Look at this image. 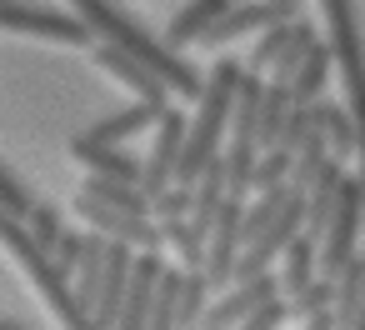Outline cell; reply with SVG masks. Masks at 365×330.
<instances>
[{"mask_svg": "<svg viewBox=\"0 0 365 330\" xmlns=\"http://www.w3.org/2000/svg\"><path fill=\"white\" fill-rule=\"evenodd\" d=\"M270 300H280V275H275V270H270V275H255V280H240V285H230L220 300H210L200 330H235V325H245L255 310H265Z\"/></svg>", "mask_w": 365, "mask_h": 330, "instance_id": "8", "label": "cell"}, {"mask_svg": "<svg viewBox=\"0 0 365 330\" xmlns=\"http://www.w3.org/2000/svg\"><path fill=\"white\" fill-rule=\"evenodd\" d=\"M66 150H71V160H81L91 175H110V180H130V185L145 180V160H135V155L120 150V145H91V140L71 135Z\"/></svg>", "mask_w": 365, "mask_h": 330, "instance_id": "14", "label": "cell"}, {"mask_svg": "<svg viewBox=\"0 0 365 330\" xmlns=\"http://www.w3.org/2000/svg\"><path fill=\"white\" fill-rule=\"evenodd\" d=\"M135 245H125V240H110V250H106V275H101V295H96V305H91V315H96V325L101 330H115V320H120V305H125V290H130V275H135Z\"/></svg>", "mask_w": 365, "mask_h": 330, "instance_id": "11", "label": "cell"}, {"mask_svg": "<svg viewBox=\"0 0 365 330\" xmlns=\"http://www.w3.org/2000/svg\"><path fill=\"white\" fill-rule=\"evenodd\" d=\"M280 290L285 295H295V290H305L315 275H320V240L310 235V230H300L290 245H285V255H280Z\"/></svg>", "mask_w": 365, "mask_h": 330, "instance_id": "18", "label": "cell"}, {"mask_svg": "<svg viewBox=\"0 0 365 330\" xmlns=\"http://www.w3.org/2000/svg\"><path fill=\"white\" fill-rule=\"evenodd\" d=\"M0 210H6L11 220H31V210H36V200L26 195V185L11 175L6 160H0Z\"/></svg>", "mask_w": 365, "mask_h": 330, "instance_id": "30", "label": "cell"}, {"mask_svg": "<svg viewBox=\"0 0 365 330\" xmlns=\"http://www.w3.org/2000/svg\"><path fill=\"white\" fill-rule=\"evenodd\" d=\"M76 215H81L96 235H106V240H125V245H135V250H160V245H165V235H160V220H155V215L115 210V205H101V200H91V195H81V200H76Z\"/></svg>", "mask_w": 365, "mask_h": 330, "instance_id": "6", "label": "cell"}, {"mask_svg": "<svg viewBox=\"0 0 365 330\" xmlns=\"http://www.w3.org/2000/svg\"><path fill=\"white\" fill-rule=\"evenodd\" d=\"M360 310H365V255H355L335 275V330H355Z\"/></svg>", "mask_w": 365, "mask_h": 330, "instance_id": "20", "label": "cell"}, {"mask_svg": "<svg viewBox=\"0 0 365 330\" xmlns=\"http://www.w3.org/2000/svg\"><path fill=\"white\" fill-rule=\"evenodd\" d=\"M165 275V260L160 250H140L135 255V275H130V290H125V305H120V320L115 330H145L150 325V310H155V285Z\"/></svg>", "mask_w": 365, "mask_h": 330, "instance_id": "13", "label": "cell"}, {"mask_svg": "<svg viewBox=\"0 0 365 330\" xmlns=\"http://www.w3.org/2000/svg\"><path fill=\"white\" fill-rule=\"evenodd\" d=\"M280 21H295V0H235V6L220 16V26L205 36V46H230V41H240V36H260V31H270V26H280Z\"/></svg>", "mask_w": 365, "mask_h": 330, "instance_id": "10", "label": "cell"}, {"mask_svg": "<svg viewBox=\"0 0 365 330\" xmlns=\"http://www.w3.org/2000/svg\"><path fill=\"white\" fill-rule=\"evenodd\" d=\"M0 31L36 36V41H56V46H91V41H101L81 16L46 11V6H26V0H0Z\"/></svg>", "mask_w": 365, "mask_h": 330, "instance_id": "5", "label": "cell"}, {"mask_svg": "<svg viewBox=\"0 0 365 330\" xmlns=\"http://www.w3.org/2000/svg\"><path fill=\"white\" fill-rule=\"evenodd\" d=\"M290 110H295L290 86H285V81H265V100H260V150H275V140H280Z\"/></svg>", "mask_w": 365, "mask_h": 330, "instance_id": "21", "label": "cell"}, {"mask_svg": "<svg viewBox=\"0 0 365 330\" xmlns=\"http://www.w3.org/2000/svg\"><path fill=\"white\" fill-rule=\"evenodd\" d=\"M290 155L285 150H260V165H255V190H275V185H290Z\"/></svg>", "mask_w": 365, "mask_h": 330, "instance_id": "31", "label": "cell"}, {"mask_svg": "<svg viewBox=\"0 0 365 330\" xmlns=\"http://www.w3.org/2000/svg\"><path fill=\"white\" fill-rule=\"evenodd\" d=\"M210 310V275L205 270H185L180 275V330H200Z\"/></svg>", "mask_w": 365, "mask_h": 330, "instance_id": "24", "label": "cell"}, {"mask_svg": "<svg viewBox=\"0 0 365 330\" xmlns=\"http://www.w3.org/2000/svg\"><path fill=\"white\" fill-rule=\"evenodd\" d=\"M0 330H26V325H16V320H0Z\"/></svg>", "mask_w": 365, "mask_h": 330, "instance_id": "33", "label": "cell"}, {"mask_svg": "<svg viewBox=\"0 0 365 330\" xmlns=\"http://www.w3.org/2000/svg\"><path fill=\"white\" fill-rule=\"evenodd\" d=\"M315 125L325 130V145H330L335 160H350V155H355V120H350L345 105L320 100V105H315Z\"/></svg>", "mask_w": 365, "mask_h": 330, "instance_id": "22", "label": "cell"}, {"mask_svg": "<svg viewBox=\"0 0 365 330\" xmlns=\"http://www.w3.org/2000/svg\"><path fill=\"white\" fill-rule=\"evenodd\" d=\"M26 235L36 240V250H41V255H56V245H61V235H66L61 210H56V205H36V210H31V220H26Z\"/></svg>", "mask_w": 365, "mask_h": 330, "instance_id": "28", "label": "cell"}, {"mask_svg": "<svg viewBox=\"0 0 365 330\" xmlns=\"http://www.w3.org/2000/svg\"><path fill=\"white\" fill-rule=\"evenodd\" d=\"M150 215L155 220H190L195 215V190L190 185H165L160 195H150Z\"/></svg>", "mask_w": 365, "mask_h": 330, "instance_id": "29", "label": "cell"}, {"mask_svg": "<svg viewBox=\"0 0 365 330\" xmlns=\"http://www.w3.org/2000/svg\"><path fill=\"white\" fill-rule=\"evenodd\" d=\"M240 81H245V66H235L230 56H220L215 71L205 76V91L195 100V120H190L185 150H180V165H175V185H195L200 170L220 155V140L230 135V115H235Z\"/></svg>", "mask_w": 365, "mask_h": 330, "instance_id": "2", "label": "cell"}, {"mask_svg": "<svg viewBox=\"0 0 365 330\" xmlns=\"http://www.w3.org/2000/svg\"><path fill=\"white\" fill-rule=\"evenodd\" d=\"M360 235H365V185H360V175H350L345 190H340V205H335V215H330V225L320 235V275L325 280H335L360 255L355 250Z\"/></svg>", "mask_w": 365, "mask_h": 330, "instance_id": "4", "label": "cell"}, {"mask_svg": "<svg viewBox=\"0 0 365 330\" xmlns=\"http://www.w3.org/2000/svg\"><path fill=\"white\" fill-rule=\"evenodd\" d=\"M295 21H300V16H295ZM295 21H280V26H270V31H260V36H255V51H250V61H245V71H250V76L275 71L280 51H285V46H290V36H295Z\"/></svg>", "mask_w": 365, "mask_h": 330, "instance_id": "25", "label": "cell"}, {"mask_svg": "<svg viewBox=\"0 0 365 330\" xmlns=\"http://www.w3.org/2000/svg\"><path fill=\"white\" fill-rule=\"evenodd\" d=\"M345 160H325L320 165V175L310 180V190H305V230L320 240L325 235V225H330V215H335V205H340V190H345Z\"/></svg>", "mask_w": 365, "mask_h": 330, "instance_id": "15", "label": "cell"}, {"mask_svg": "<svg viewBox=\"0 0 365 330\" xmlns=\"http://www.w3.org/2000/svg\"><path fill=\"white\" fill-rule=\"evenodd\" d=\"M86 240H91V230H66V235H61V245H56L51 265H56L66 280L76 275V265H81V255H86Z\"/></svg>", "mask_w": 365, "mask_h": 330, "instance_id": "32", "label": "cell"}, {"mask_svg": "<svg viewBox=\"0 0 365 330\" xmlns=\"http://www.w3.org/2000/svg\"><path fill=\"white\" fill-rule=\"evenodd\" d=\"M330 71H335V51H330L325 41H315V51L305 56V66H300L295 81H290L295 105H320V100H325V81H330Z\"/></svg>", "mask_w": 365, "mask_h": 330, "instance_id": "19", "label": "cell"}, {"mask_svg": "<svg viewBox=\"0 0 365 330\" xmlns=\"http://www.w3.org/2000/svg\"><path fill=\"white\" fill-rule=\"evenodd\" d=\"M160 235H165V245H175L180 250V270H205V225H195V220H160Z\"/></svg>", "mask_w": 365, "mask_h": 330, "instance_id": "23", "label": "cell"}, {"mask_svg": "<svg viewBox=\"0 0 365 330\" xmlns=\"http://www.w3.org/2000/svg\"><path fill=\"white\" fill-rule=\"evenodd\" d=\"M325 16V46L335 51V76L345 91V110L355 120V160H360V185H365V41L355 26L350 0H315Z\"/></svg>", "mask_w": 365, "mask_h": 330, "instance_id": "3", "label": "cell"}, {"mask_svg": "<svg viewBox=\"0 0 365 330\" xmlns=\"http://www.w3.org/2000/svg\"><path fill=\"white\" fill-rule=\"evenodd\" d=\"M285 310H290V320H310V315H320V310H335V280L315 275L305 290L285 295Z\"/></svg>", "mask_w": 365, "mask_h": 330, "instance_id": "26", "label": "cell"}, {"mask_svg": "<svg viewBox=\"0 0 365 330\" xmlns=\"http://www.w3.org/2000/svg\"><path fill=\"white\" fill-rule=\"evenodd\" d=\"M315 51V26L310 21H295V36H290V46L280 51V61H275V71H270V81H295V71L305 66V56Z\"/></svg>", "mask_w": 365, "mask_h": 330, "instance_id": "27", "label": "cell"}, {"mask_svg": "<svg viewBox=\"0 0 365 330\" xmlns=\"http://www.w3.org/2000/svg\"><path fill=\"white\" fill-rule=\"evenodd\" d=\"M235 6V0H190V6L165 26V46L170 51H180V46H195V41H205L215 26H220V16Z\"/></svg>", "mask_w": 365, "mask_h": 330, "instance_id": "16", "label": "cell"}, {"mask_svg": "<svg viewBox=\"0 0 365 330\" xmlns=\"http://www.w3.org/2000/svg\"><path fill=\"white\" fill-rule=\"evenodd\" d=\"M240 220H245V200L225 195L220 210H215V220H210V235H205V275H210V285H230L235 280V260L245 250Z\"/></svg>", "mask_w": 365, "mask_h": 330, "instance_id": "7", "label": "cell"}, {"mask_svg": "<svg viewBox=\"0 0 365 330\" xmlns=\"http://www.w3.org/2000/svg\"><path fill=\"white\" fill-rule=\"evenodd\" d=\"M165 110H170V105H165ZM165 110H155V105L135 100V105H125V110H115V115H106V120L86 125V130H81V140H91V145H120V140H130L135 130L155 125V120H160Z\"/></svg>", "mask_w": 365, "mask_h": 330, "instance_id": "17", "label": "cell"}, {"mask_svg": "<svg viewBox=\"0 0 365 330\" xmlns=\"http://www.w3.org/2000/svg\"><path fill=\"white\" fill-rule=\"evenodd\" d=\"M185 135H190V120L170 105L155 125V145L145 155V195H160L165 185H175V165H180V150H185Z\"/></svg>", "mask_w": 365, "mask_h": 330, "instance_id": "9", "label": "cell"}, {"mask_svg": "<svg viewBox=\"0 0 365 330\" xmlns=\"http://www.w3.org/2000/svg\"><path fill=\"white\" fill-rule=\"evenodd\" d=\"M76 6V16L106 41V46H115V51H125V56H135V61H145L165 86H170V96H185V100H200V91H205V81L195 76V66L190 61H180V51H170V46H160L140 21H130L120 6H110V0H71Z\"/></svg>", "mask_w": 365, "mask_h": 330, "instance_id": "1", "label": "cell"}, {"mask_svg": "<svg viewBox=\"0 0 365 330\" xmlns=\"http://www.w3.org/2000/svg\"><path fill=\"white\" fill-rule=\"evenodd\" d=\"M96 66H101L110 81H120L135 100H145V105H155V110L170 105V86H165L145 61H135V56H125V51H115V46H101V51H96Z\"/></svg>", "mask_w": 365, "mask_h": 330, "instance_id": "12", "label": "cell"}]
</instances>
